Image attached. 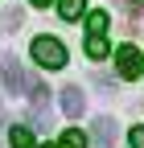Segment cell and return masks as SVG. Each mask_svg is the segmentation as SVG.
<instances>
[{"label":"cell","instance_id":"5bb4252c","mask_svg":"<svg viewBox=\"0 0 144 148\" xmlns=\"http://www.w3.org/2000/svg\"><path fill=\"white\" fill-rule=\"evenodd\" d=\"M45 4H53V0H33V8H45Z\"/></svg>","mask_w":144,"mask_h":148},{"label":"cell","instance_id":"9a60e30c","mask_svg":"<svg viewBox=\"0 0 144 148\" xmlns=\"http://www.w3.org/2000/svg\"><path fill=\"white\" fill-rule=\"evenodd\" d=\"M45 148H49V144H45Z\"/></svg>","mask_w":144,"mask_h":148},{"label":"cell","instance_id":"4fadbf2b","mask_svg":"<svg viewBox=\"0 0 144 148\" xmlns=\"http://www.w3.org/2000/svg\"><path fill=\"white\" fill-rule=\"evenodd\" d=\"M132 148H144V123L132 127Z\"/></svg>","mask_w":144,"mask_h":148},{"label":"cell","instance_id":"9c48e42d","mask_svg":"<svg viewBox=\"0 0 144 148\" xmlns=\"http://www.w3.org/2000/svg\"><path fill=\"white\" fill-rule=\"evenodd\" d=\"M8 144H12V148H33V132H29L25 123H16L12 132H8Z\"/></svg>","mask_w":144,"mask_h":148},{"label":"cell","instance_id":"277c9868","mask_svg":"<svg viewBox=\"0 0 144 148\" xmlns=\"http://www.w3.org/2000/svg\"><path fill=\"white\" fill-rule=\"evenodd\" d=\"M29 107H33V123L45 127L49 123V90H45V82H33L29 86Z\"/></svg>","mask_w":144,"mask_h":148},{"label":"cell","instance_id":"ba28073f","mask_svg":"<svg viewBox=\"0 0 144 148\" xmlns=\"http://www.w3.org/2000/svg\"><path fill=\"white\" fill-rule=\"evenodd\" d=\"M86 12V0H58V16L62 21H78Z\"/></svg>","mask_w":144,"mask_h":148},{"label":"cell","instance_id":"7c38bea8","mask_svg":"<svg viewBox=\"0 0 144 148\" xmlns=\"http://www.w3.org/2000/svg\"><path fill=\"white\" fill-rule=\"evenodd\" d=\"M86 33H107V12H91L86 16Z\"/></svg>","mask_w":144,"mask_h":148},{"label":"cell","instance_id":"5b68a950","mask_svg":"<svg viewBox=\"0 0 144 148\" xmlns=\"http://www.w3.org/2000/svg\"><path fill=\"white\" fill-rule=\"evenodd\" d=\"M58 103H62V111H66V119H78L82 111H86V99H82V90H78V86H62Z\"/></svg>","mask_w":144,"mask_h":148},{"label":"cell","instance_id":"3957f363","mask_svg":"<svg viewBox=\"0 0 144 148\" xmlns=\"http://www.w3.org/2000/svg\"><path fill=\"white\" fill-rule=\"evenodd\" d=\"M140 70H144L140 49H136V45H119V49H115V74H119V78H136Z\"/></svg>","mask_w":144,"mask_h":148},{"label":"cell","instance_id":"6da1fadb","mask_svg":"<svg viewBox=\"0 0 144 148\" xmlns=\"http://www.w3.org/2000/svg\"><path fill=\"white\" fill-rule=\"evenodd\" d=\"M33 62L45 70H62L66 66V45L58 37H33Z\"/></svg>","mask_w":144,"mask_h":148},{"label":"cell","instance_id":"8992f818","mask_svg":"<svg viewBox=\"0 0 144 148\" xmlns=\"http://www.w3.org/2000/svg\"><path fill=\"white\" fill-rule=\"evenodd\" d=\"M91 140H95V148H111L115 144V119L111 115H99L91 123Z\"/></svg>","mask_w":144,"mask_h":148},{"label":"cell","instance_id":"7a4b0ae2","mask_svg":"<svg viewBox=\"0 0 144 148\" xmlns=\"http://www.w3.org/2000/svg\"><path fill=\"white\" fill-rule=\"evenodd\" d=\"M0 78H4V90H8V95H21V90H29L25 70H21V62H16L12 53H0Z\"/></svg>","mask_w":144,"mask_h":148},{"label":"cell","instance_id":"52a82bcc","mask_svg":"<svg viewBox=\"0 0 144 148\" xmlns=\"http://www.w3.org/2000/svg\"><path fill=\"white\" fill-rule=\"evenodd\" d=\"M107 33H86V58H95V62H103L107 58Z\"/></svg>","mask_w":144,"mask_h":148},{"label":"cell","instance_id":"8fae6325","mask_svg":"<svg viewBox=\"0 0 144 148\" xmlns=\"http://www.w3.org/2000/svg\"><path fill=\"white\" fill-rule=\"evenodd\" d=\"M16 25H21V8H4V16H0V29H4V33H12Z\"/></svg>","mask_w":144,"mask_h":148},{"label":"cell","instance_id":"30bf717a","mask_svg":"<svg viewBox=\"0 0 144 148\" xmlns=\"http://www.w3.org/2000/svg\"><path fill=\"white\" fill-rule=\"evenodd\" d=\"M58 148H86V136L78 132V127H70V132L58 140Z\"/></svg>","mask_w":144,"mask_h":148}]
</instances>
